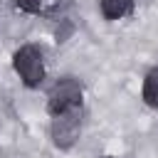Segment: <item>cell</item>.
<instances>
[{"mask_svg": "<svg viewBox=\"0 0 158 158\" xmlns=\"http://www.w3.org/2000/svg\"><path fill=\"white\" fill-rule=\"evenodd\" d=\"M79 136H81V106H74V109H67V111H59L52 116L49 138H52L54 148L69 151L77 146Z\"/></svg>", "mask_w": 158, "mask_h": 158, "instance_id": "cell-2", "label": "cell"}, {"mask_svg": "<svg viewBox=\"0 0 158 158\" xmlns=\"http://www.w3.org/2000/svg\"><path fill=\"white\" fill-rule=\"evenodd\" d=\"M141 99H143L146 106L158 109V67H153V69L146 72L143 84H141Z\"/></svg>", "mask_w": 158, "mask_h": 158, "instance_id": "cell-5", "label": "cell"}, {"mask_svg": "<svg viewBox=\"0 0 158 158\" xmlns=\"http://www.w3.org/2000/svg\"><path fill=\"white\" fill-rule=\"evenodd\" d=\"M42 5H44V0H15V7L27 12V15H40Z\"/></svg>", "mask_w": 158, "mask_h": 158, "instance_id": "cell-6", "label": "cell"}, {"mask_svg": "<svg viewBox=\"0 0 158 158\" xmlns=\"http://www.w3.org/2000/svg\"><path fill=\"white\" fill-rule=\"evenodd\" d=\"M96 158H116V156H96Z\"/></svg>", "mask_w": 158, "mask_h": 158, "instance_id": "cell-7", "label": "cell"}, {"mask_svg": "<svg viewBox=\"0 0 158 158\" xmlns=\"http://www.w3.org/2000/svg\"><path fill=\"white\" fill-rule=\"evenodd\" d=\"M12 69L20 77V81L27 89H37L44 81L47 67H44V54L37 44H22L12 54Z\"/></svg>", "mask_w": 158, "mask_h": 158, "instance_id": "cell-1", "label": "cell"}, {"mask_svg": "<svg viewBox=\"0 0 158 158\" xmlns=\"http://www.w3.org/2000/svg\"><path fill=\"white\" fill-rule=\"evenodd\" d=\"M99 10H101L104 20L116 22L133 12V0H99Z\"/></svg>", "mask_w": 158, "mask_h": 158, "instance_id": "cell-4", "label": "cell"}, {"mask_svg": "<svg viewBox=\"0 0 158 158\" xmlns=\"http://www.w3.org/2000/svg\"><path fill=\"white\" fill-rule=\"evenodd\" d=\"M81 99H84L81 81L77 77H62L47 91V111H49V116H54L59 111L81 106Z\"/></svg>", "mask_w": 158, "mask_h": 158, "instance_id": "cell-3", "label": "cell"}]
</instances>
